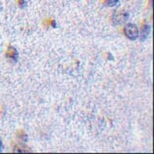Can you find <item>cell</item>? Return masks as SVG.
<instances>
[{
    "mask_svg": "<svg viewBox=\"0 0 154 154\" xmlns=\"http://www.w3.org/2000/svg\"><path fill=\"white\" fill-rule=\"evenodd\" d=\"M127 18H128V14H124V13H123L122 14H118L117 16H114L113 21H114V22H117L118 24H120V23L124 22Z\"/></svg>",
    "mask_w": 154,
    "mask_h": 154,
    "instance_id": "obj_2",
    "label": "cell"
},
{
    "mask_svg": "<svg viewBox=\"0 0 154 154\" xmlns=\"http://www.w3.org/2000/svg\"><path fill=\"white\" fill-rule=\"evenodd\" d=\"M125 35L130 40H135L139 37V29L138 27L132 23H128L125 26Z\"/></svg>",
    "mask_w": 154,
    "mask_h": 154,
    "instance_id": "obj_1",
    "label": "cell"
},
{
    "mask_svg": "<svg viewBox=\"0 0 154 154\" xmlns=\"http://www.w3.org/2000/svg\"><path fill=\"white\" fill-rule=\"evenodd\" d=\"M118 0H108L107 5L108 6H114L115 4H117Z\"/></svg>",
    "mask_w": 154,
    "mask_h": 154,
    "instance_id": "obj_3",
    "label": "cell"
},
{
    "mask_svg": "<svg viewBox=\"0 0 154 154\" xmlns=\"http://www.w3.org/2000/svg\"><path fill=\"white\" fill-rule=\"evenodd\" d=\"M1 149H2V142H1V140H0V151H1Z\"/></svg>",
    "mask_w": 154,
    "mask_h": 154,
    "instance_id": "obj_4",
    "label": "cell"
}]
</instances>
